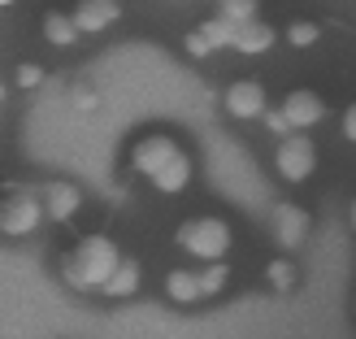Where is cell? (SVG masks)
<instances>
[{
  "instance_id": "obj_1",
  "label": "cell",
  "mask_w": 356,
  "mask_h": 339,
  "mask_svg": "<svg viewBox=\"0 0 356 339\" xmlns=\"http://www.w3.org/2000/svg\"><path fill=\"white\" fill-rule=\"evenodd\" d=\"M131 170L139 178H148L161 196L187 191L191 178H195V166H191L187 148L178 144L174 135H161V131L144 135V139H135V144H131Z\"/></svg>"
},
{
  "instance_id": "obj_2",
  "label": "cell",
  "mask_w": 356,
  "mask_h": 339,
  "mask_svg": "<svg viewBox=\"0 0 356 339\" xmlns=\"http://www.w3.org/2000/svg\"><path fill=\"white\" fill-rule=\"evenodd\" d=\"M122 265V248L109 235H87L74 244V253L61 261V278L74 292H104L109 274Z\"/></svg>"
},
{
  "instance_id": "obj_3",
  "label": "cell",
  "mask_w": 356,
  "mask_h": 339,
  "mask_svg": "<svg viewBox=\"0 0 356 339\" xmlns=\"http://www.w3.org/2000/svg\"><path fill=\"white\" fill-rule=\"evenodd\" d=\"M174 239H178V248H183L191 261L213 265V261H226L230 244H235V230H230V222L218 218V213H200V218H187L183 226H178Z\"/></svg>"
},
{
  "instance_id": "obj_4",
  "label": "cell",
  "mask_w": 356,
  "mask_h": 339,
  "mask_svg": "<svg viewBox=\"0 0 356 339\" xmlns=\"http://www.w3.org/2000/svg\"><path fill=\"white\" fill-rule=\"evenodd\" d=\"M274 170H278L282 183H291V187L309 183V178L317 174V144H313L305 131L278 139V148H274Z\"/></svg>"
},
{
  "instance_id": "obj_5",
  "label": "cell",
  "mask_w": 356,
  "mask_h": 339,
  "mask_svg": "<svg viewBox=\"0 0 356 339\" xmlns=\"http://www.w3.org/2000/svg\"><path fill=\"white\" fill-rule=\"evenodd\" d=\"M40 222H44V200L35 191H13L9 200H0V235L22 239V235H35Z\"/></svg>"
},
{
  "instance_id": "obj_6",
  "label": "cell",
  "mask_w": 356,
  "mask_h": 339,
  "mask_svg": "<svg viewBox=\"0 0 356 339\" xmlns=\"http://www.w3.org/2000/svg\"><path fill=\"white\" fill-rule=\"evenodd\" d=\"M222 104L235 122H261L270 113V92H265V83H257V79H235L222 92Z\"/></svg>"
},
{
  "instance_id": "obj_7",
  "label": "cell",
  "mask_w": 356,
  "mask_h": 339,
  "mask_svg": "<svg viewBox=\"0 0 356 339\" xmlns=\"http://www.w3.org/2000/svg\"><path fill=\"white\" fill-rule=\"evenodd\" d=\"M270 230H274V244L282 248V253H300V248L309 244L313 218H309V209H300V205H274Z\"/></svg>"
},
{
  "instance_id": "obj_8",
  "label": "cell",
  "mask_w": 356,
  "mask_h": 339,
  "mask_svg": "<svg viewBox=\"0 0 356 339\" xmlns=\"http://www.w3.org/2000/svg\"><path fill=\"white\" fill-rule=\"evenodd\" d=\"M278 109H282V118L291 122V131H305V135L317 127V122H326V100L317 96L313 87H296V92H287Z\"/></svg>"
},
{
  "instance_id": "obj_9",
  "label": "cell",
  "mask_w": 356,
  "mask_h": 339,
  "mask_svg": "<svg viewBox=\"0 0 356 339\" xmlns=\"http://www.w3.org/2000/svg\"><path fill=\"white\" fill-rule=\"evenodd\" d=\"M40 200H44V218H52V222H70V218L83 209V187L57 178V183H48V187L40 191Z\"/></svg>"
},
{
  "instance_id": "obj_10",
  "label": "cell",
  "mask_w": 356,
  "mask_h": 339,
  "mask_svg": "<svg viewBox=\"0 0 356 339\" xmlns=\"http://www.w3.org/2000/svg\"><path fill=\"white\" fill-rule=\"evenodd\" d=\"M70 17H74L79 35H104L109 26H118L122 9H118V0H79Z\"/></svg>"
},
{
  "instance_id": "obj_11",
  "label": "cell",
  "mask_w": 356,
  "mask_h": 339,
  "mask_svg": "<svg viewBox=\"0 0 356 339\" xmlns=\"http://www.w3.org/2000/svg\"><path fill=\"white\" fill-rule=\"evenodd\" d=\"M278 40V31L265 22V17H252V22H243L235 26V40H230V48L243 52V57H261V52H270Z\"/></svg>"
},
{
  "instance_id": "obj_12",
  "label": "cell",
  "mask_w": 356,
  "mask_h": 339,
  "mask_svg": "<svg viewBox=\"0 0 356 339\" xmlns=\"http://www.w3.org/2000/svg\"><path fill=\"white\" fill-rule=\"evenodd\" d=\"M139 283H144V270H139V261L122 257V265L109 274V283H104V296L109 300H131L139 292Z\"/></svg>"
},
{
  "instance_id": "obj_13",
  "label": "cell",
  "mask_w": 356,
  "mask_h": 339,
  "mask_svg": "<svg viewBox=\"0 0 356 339\" xmlns=\"http://www.w3.org/2000/svg\"><path fill=\"white\" fill-rule=\"evenodd\" d=\"M165 296L174 305H200V278H195V270H170L165 274Z\"/></svg>"
},
{
  "instance_id": "obj_14",
  "label": "cell",
  "mask_w": 356,
  "mask_h": 339,
  "mask_svg": "<svg viewBox=\"0 0 356 339\" xmlns=\"http://www.w3.org/2000/svg\"><path fill=\"white\" fill-rule=\"evenodd\" d=\"M44 40L52 48H70V44H79V26H74V17L70 13H44Z\"/></svg>"
},
{
  "instance_id": "obj_15",
  "label": "cell",
  "mask_w": 356,
  "mask_h": 339,
  "mask_svg": "<svg viewBox=\"0 0 356 339\" xmlns=\"http://www.w3.org/2000/svg\"><path fill=\"white\" fill-rule=\"evenodd\" d=\"M195 35L209 44V52H218V48H230V40H235V22H226V17H204V22H195Z\"/></svg>"
},
{
  "instance_id": "obj_16",
  "label": "cell",
  "mask_w": 356,
  "mask_h": 339,
  "mask_svg": "<svg viewBox=\"0 0 356 339\" xmlns=\"http://www.w3.org/2000/svg\"><path fill=\"white\" fill-rule=\"evenodd\" d=\"M195 278H200V300L204 296H222L226 283H230V265L226 261H213V265H204V270H195Z\"/></svg>"
},
{
  "instance_id": "obj_17",
  "label": "cell",
  "mask_w": 356,
  "mask_h": 339,
  "mask_svg": "<svg viewBox=\"0 0 356 339\" xmlns=\"http://www.w3.org/2000/svg\"><path fill=\"white\" fill-rule=\"evenodd\" d=\"M218 17H226V22H252V17H261V0H218Z\"/></svg>"
},
{
  "instance_id": "obj_18",
  "label": "cell",
  "mask_w": 356,
  "mask_h": 339,
  "mask_svg": "<svg viewBox=\"0 0 356 339\" xmlns=\"http://www.w3.org/2000/svg\"><path fill=\"white\" fill-rule=\"evenodd\" d=\"M265 278H270V287H274V292H291L296 283H300V274H296V265H291L287 257H278V261H270V270H265Z\"/></svg>"
},
{
  "instance_id": "obj_19",
  "label": "cell",
  "mask_w": 356,
  "mask_h": 339,
  "mask_svg": "<svg viewBox=\"0 0 356 339\" xmlns=\"http://www.w3.org/2000/svg\"><path fill=\"white\" fill-rule=\"evenodd\" d=\"M317 40H322V26L309 22V17H296V22L287 26V44L291 48H313Z\"/></svg>"
},
{
  "instance_id": "obj_20",
  "label": "cell",
  "mask_w": 356,
  "mask_h": 339,
  "mask_svg": "<svg viewBox=\"0 0 356 339\" xmlns=\"http://www.w3.org/2000/svg\"><path fill=\"white\" fill-rule=\"evenodd\" d=\"M17 87H22V92H35V87H44V65H35V61H22L17 65Z\"/></svg>"
},
{
  "instance_id": "obj_21",
  "label": "cell",
  "mask_w": 356,
  "mask_h": 339,
  "mask_svg": "<svg viewBox=\"0 0 356 339\" xmlns=\"http://www.w3.org/2000/svg\"><path fill=\"white\" fill-rule=\"evenodd\" d=\"M261 122L270 127V135H274V139H287V135H296V131H291V122L282 118V109H270V113H265Z\"/></svg>"
},
{
  "instance_id": "obj_22",
  "label": "cell",
  "mask_w": 356,
  "mask_h": 339,
  "mask_svg": "<svg viewBox=\"0 0 356 339\" xmlns=\"http://www.w3.org/2000/svg\"><path fill=\"white\" fill-rule=\"evenodd\" d=\"M339 127H343V139L348 144H356V100L343 109V118H339Z\"/></svg>"
},
{
  "instance_id": "obj_23",
  "label": "cell",
  "mask_w": 356,
  "mask_h": 339,
  "mask_svg": "<svg viewBox=\"0 0 356 339\" xmlns=\"http://www.w3.org/2000/svg\"><path fill=\"white\" fill-rule=\"evenodd\" d=\"M74 104H79V109H96V92H92V87H74Z\"/></svg>"
},
{
  "instance_id": "obj_24",
  "label": "cell",
  "mask_w": 356,
  "mask_h": 339,
  "mask_svg": "<svg viewBox=\"0 0 356 339\" xmlns=\"http://www.w3.org/2000/svg\"><path fill=\"white\" fill-rule=\"evenodd\" d=\"M183 44H187V52H191V57H200V61L209 57V44H204V40H200V35H195V31L187 35V40H183Z\"/></svg>"
},
{
  "instance_id": "obj_25",
  "label": "cell",
  "mask_w": 356,
  "mask_h": 339,
  "mask_svg": "<svg viewBox=\"0 0 356 339\" xmlns=\"http://www.w3.org/2000/svg\"><path fill=\"white\" fill-rule=\"evenodd\" d=\"M348 222H352V230H356V200H352V209H348Z\"/></svg>"
},
{
  "instance_id": "obj_26",
  "label": "cell",
  "mask_w": 356,
  "mask_h": 339,
  "mask_svg": "<svg viewBox=\"0 0 356 339\" xmlns=\"http://www.w3.org/2000/svg\"><path fill=\"white\" fill-rule=\"evenodd\" d=\"M0 104H5V83H0Z\"/></svg>"
},
{
  "instance_id": "obj_27",
  "label": "cell",
  "mask_w": 356,
  "mask_h": 339,
  "mask_svg": "<svg viewBox=\"0 0 356 339\" xmlns=\"http://www.w3.org/2000/svg\"><path fill=\"white\" fill-rule=\"evenodd\" d=\"M9 5H13V0H0V9H9Z\"/></svg>"
}]
</instances>
